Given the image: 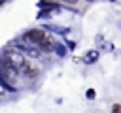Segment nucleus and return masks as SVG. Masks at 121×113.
Returning a JSON list of instances; mask_svg holds the SVG:
<instances>
[{"instance_id":"obj_1","label":"nucleus","mask_w":121,"mask_h":113,"mask_svg":"<svg viewBox=\"0 0 121 113\" xmlns=\"http://www.w3.org/2000/svg\"><path fill=\"white\" fill-rule=\"evenodd\" d=\"M25 40H26V41H32V43H36L38 47L47 49V51L53 47V40H51L43 30H28V32L25 34Z\"/></svg>"},{"instance_id":"obj_2","label":"nucleus","mask_w":121,"mask_h":113,"mask_svg":"<svg viewBox=\"0 0 121 113\" xmlns=\"http://www.w3.org/2000/svg\"><path fill=\"white\" fill-rule=\"evenodd\" d=\"M6 62H9L11 66H15L19 72H23V68L26 66V56L21 53V51H8L6 53Z\"/></svg>"},{"instance_id":"obj_3","label":"nucleus","mask_w":121,"mask_h":113,"mask_svg":"<svg viewBox=\"0 0 121 113\" xmlns=\"http://www.w3.org/2000/svg\"><path fill=\"white\" fill-rule=\"evenodd\" d=\"M19 70L15 68V66H11L9 62H6V66L2 68V77H4V81L9 85V87H17V77H19Z\"/></svg>"},{"instance_id":"obj_4","label":"nucleus","mask_w":121,"mask_h":113,"mask_svg":"<svg viewBox=\"0 0 121 113\" xmlns=\"http://www.w3.org/2000/svg\"><path fill=\"white\" fill-rule=\"evenodd\" d=\"M59 2H66V4H76L78 0H59Z\"/></svg>"}]
</instances>
